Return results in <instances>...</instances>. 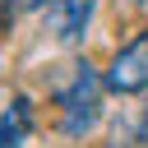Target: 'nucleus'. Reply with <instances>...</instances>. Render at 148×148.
<instances>
[{"label":"nucleus","mask_w":148,"mask_h":148,"mask_svg":"<svg viewBox=\"0 0 148 148\" xmlns=\"http://www.w3.org/2000/svg\"><path fill=\"white\" fill-rule=\"evenodd\" d=\"M56 102H60V130L69 139L88 134L97 125V116H102V79H97V69L92 65H74V74L60 88Z\"/></svg>","instance_id":"f257e3e1"},{"label":"nucleus","mask_w":148,"mask_h":148,"mask_svg":"<svg viewBox=\"0 0 148 148\" xmlns=\"http://www.w3.org/2000/svg\"><path fill=\"white\" fill-rule=\"evenodd\" d=\"M106 88L111 92H143L148 88V32H139L134 42H125L111 65H106Z\"/></svg>","instance_id":"f03ea898"},{"label":"nucleus","mask_w":148,"mask_h":148,"mask_svg":"<svg viewBox=\"0 0 148 148\" xmlns=\"http://www.w3.org/2000/svg\"><path fill=\"white\" fill-rule=\"evenodd\" d=\"M28 134H32V102L28 97H14L0 111V148H23Z\"/></svg>","instance_id":"7ed1b4c3"},{"label":"nucleus","mask_w":148,"mask_h":148,"mask_svg":"<svg viewBox=\"0 0 148 148\" xmlns=\"http://www.w3.org/2000/svg\"><path fill=\"white\" fill-rule=\"evenodd\" d=\"M92 5L97 0H60L56 5V37L60 42H79L88 18H92Z\"/></svg>","instance_id":"20e7f679"},{"label":"nucleus","mask_w":148,"mask_h":148,"mask_svg":"<svg viewBox=\"0 0 148 148\" xmlns=\"http://www.w3.org/2000/svg\"><path fill=\"white\" fill-rule=\"evenodd\" d=\"M9 5H14V9H42L46 0H9Z\"/></svg>","instance_id":"39448f33"}]
</instances>
